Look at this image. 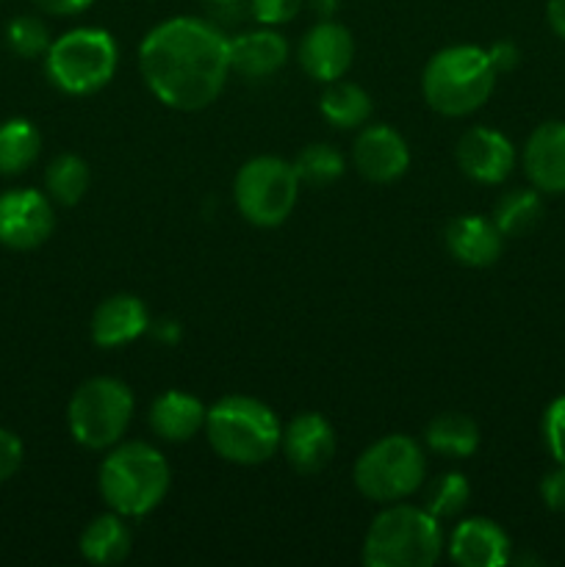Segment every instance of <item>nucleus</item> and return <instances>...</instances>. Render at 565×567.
Returning a JSON list of instances; mask_svg holds the SVG:
<instances>
[{"instance_id": "2eb2a0df", "label": "nucleus", "mask_w": 565, "mask_h": 567, "mask_svg": "<svg viewBox=\"0 0 565 567\" xmlns=\"http://www.w3.org/2000/svg\"><path fill=\"white\" fill-rule=\"evenodd\" d=\"M524 172L541 194H565V122H543L532 131Z\"/></svg>"}, {"instance_id": "72a5a7b5", "label": "nucleus", "mask_w": 565, "mask_h": 567, "mask_svg": "<svg viewBox=\"0 0 565 567\" xmlns=\"http://www.w3.org/2000/svg\"><path fill=\"white\" fill-rule=\"evenodd\" d=\"M487 59H491L493 70H496V75H499V72L515 70L521 61V53L513 42H496L491 50H487Z\"/></svg>"}, {"instance_id": "e433bc0d", "label": "nucleus", "mask_w": 565, "mask_h": 567, "mask_svg": "<svg viewBox=\"0 0 565 567\" xmlns=\"http://www.w3.org/2000/svg\"><path fill=\"white\" fill-rule=\"evenodd\" d=\"M308 3L319 20H330V17L338 11V3H341V0H308Z\"/></svg>"}, {"instance_id": "6e6552de", "label": "nucleus", "mask_w": 565, "mask_h": 567, "mask_svg": "<svg viewBox=\"0 0 565 567\" xmlns=\"http://www.w3.org/2000/svg\"><path fill=\"white\" fill-rule=\"evenodd\" d=\"M133 419V393L114 377H92L72 393L66 424L83 449L103 452L116 446Z\"/></svg>"}, {"instance_id": "ddd939ff", "label": "nucleus", "mask_w": 565, "mask_h": 567, "mask_svg": "<svg viewBox=\"0 0 565 567\" xmlns=\"http://www.w3.org/2000/svg\"><path fill=\"white\" fill-rule=\"evenodd\" d=\"M352 164L366 181L393 183L408 172L410 150L393 127L369 125L355 138Z\"/></svg>"}, {"instance_id": "6ab92c4d", "label": "nucleus", "mask_w": 565, "mask_h": 567, "mask_svg": "<svg viewBox=\"0 0 565 567\" xmlns=\"http://www.w3.org/2000/svg\"><path fill=\"white\" fill-rule=\"evenodd\" d=\"M288 59V44L271 28L247 31L230 39V70L247 81H264L282 70Z\"/></svg>"}, {"instance_id": "7ed1b4c3", "label": "nucleus", "mask_w": 565, "mask_h": 567, "mask_svg": "<svg viewBox=\"0 0 565 567\" xmlns=\"http://www.w3.org/2000/svg\"><path fill=\"white\" fill-rule=\"evenodd\" d=\"M205 437L227 463L260 465L280 449L282 426L260 399L225 396L205 413Z\"/></svg>"}, {"instance_id": "c756f323", "label": "nucleus", "mask_w": 565, "mask_h": 567, "mask_svg": "<svg viewBox=\"0 0 565 567\" xmlns=\"http://www.w3.org/2000/svg\"><path fill=\"white\" fill-rule=\"evenodd\" d=\"M543 441L554 463L565 465V396L554 399L543 413Z\"/></svg>"}, {"instance_id": "1a4fd4ad", "label": "nucleus", "mask_w": 565, "mask_h": 567, "mask_svg": "<svg viewBox=\"0 0 565 567\" xmlns=\"http://www.w3.org/2000/svg\"><path fill=\"white\" fill-rule=\"evenodd\" d=\"M297 194L299 177L294 164L275 155L247 161L233 183L238 214L255 227L282 225L297 205Z\"/></svg>"}, {"instance_id": "c9c22d12", "label": "nucleus", "mask_w": 565, "mask_h": 567, "mask_svg": "<svg viewBox=\"0 0 565 567\" xmlns=\"http://www.w3.org/2000/svg\"><path fill=\"white\" fill-rule=\"evenodd\" d=\"M546 20L559 39H565V0H548Z\"/></svg>"}, {"instance_id": "7c9ffc66", "label": "nucleus", "mask_w": 565, "mask_h": 567, "mask_svg": "<svg viewBox=\"0 0 565 567\" xmlns=\"http://www.w3.org/2000/svg\"><path fill=\"white\" fill-rule=\"evenodd\" d=\"M302 9V0H249V14L260 25H282L291 22Z\"/></svg>"}, {"instance_id": "f704fd0d", "label": "nucleus", "mask_w": 565, "mask_h": 567, "mask_svg": "<svg viewBox=\"0 0 565 567\" xmlns=\"http://www.w3.org/2000/svg\"><path fill=\"white\" fill-rule=\"evenodd\" d=\"M44 14H53V17H72V14H81L86 11L94 0H33Z\"/></svg>"}, {"instance_id": "20e7f679", "label": "nucleus", "mask_w": 565, "mask_h": 567, "mask_svg": "<svg viewBox=\"0 0 565 567\" xmlns=\"http://www.w3.org/2000/svg\"><path fill=\"white\" fill-rule=\"evenodd\" d=\"M441 520L413 504H388L363 540L366 567H432L441 559Z\"/></svg>"}, {"instance_id": "9b49d317", "label": "nucleus", "mask_w": 565, "mask_h": 567, "mask_svg": "<svg viewBox=\"0 0 565 567\" xmlns=\"http://www.w3.org/2000/svg\"><path fill=\"white\" fill-rule=\"evenodd\" d=\"M458 166L465 177L485 186H499L515 169V147L493 127H471L458 142Z\"/></svg>"}, {"instance_id": "39448f33", "label": "nucleus", "mask_w": 565, "mask_h": 567, "mask_svg": "<svg viewBox=\"0 0 565 567\" xmlns=\"http://www.w3.org/2000/svg\"><path fill=\"white\" fill-rule=\"evenodd\" d=\"M496 86L487 50L474 44L443 48L427 61L421 89L432 111L443 116H469L487 103Z\"/></svg>"}, {"instance_id": "473e14b6", "label": "nucleus", "mask_w": 565, "mask_h": 567, "mask_svg": "<svg viewBox=\"0 0 565 567\" xmlns=\"http://www.w3.org/2000/svg\"><path fill=\"white\" fill-rule=\"evenodd\" d=\"M541 498L552 513H565V465H557L541 480Z\"/></svg>"}, {"instance_id": "5701e85b", "label": "nucleus", "mask_w": 565, "mask_h": 567, "mask_svg": "<svg viewBox=\"0 0 565 567\" xmlns=\"http://www.w3.org/2000/svg\"><path fill=\"white\" fill-rule=\"evenodd\" d=\"M432 452L452 460H465L480 449V426L463 413H443L430 421L424 432Z\"/></svg>"}, {"instance_id": "cd10ccee", "label": "nucleus", "mask_w": 565, "mask_h": 567, "mask_svg": "<svg viewBox=\"0 0 565 567\" xmlns=\"http://www.w3.org/2000/svg\"><path fill=\"white\" fill-rule=\"evenodd\" d=\"M471 487L463 474H443L430 482L424 493V509L435 515L438 520L458 518L465 507H469Z\"/></svg>"}, {"instance_id": "a211bd4d", "label": "nucleus", "mask_w": 565, "mask_h": 567, "mask_svg": "<svg viewBox=\"0 0 565 567\" xmlns=\"http://www.w3.org/2000/svg\"><path fill=\"white\" fill-rule=\"evenodd\" d=\"M150 330L147 308L133 293H116L97 305L92 316V341L103 349L125 347Z\"/></svg>"}, {"instance_id": "4be33fe9", "label": "nucleus", "mask_w": 565, "mask_h": 567, "mask_svg": "<svg viewBox=\"0 0 565 567\" xmlns=\"http://www.w3.org/2000/svg\"><path fill=\"white\" fill-rule=\"evenodd\" d=\"M319 111L332 127H338V131H352V127H360L369 122L371 97L358 83H349L338 78V81L327 83L325 94L319 100Z\"/></svg>"}, {"instance_id": "b1692460", "label": "nucleus", "mask_w": 565, "mask_h": 567, "mask_svg": "<svg viewBox=\"0 0 565 567\" xmlns=\"http://www.w3.org/2000/svg\"><path fill=\"white\" fill-rule=\"evenodd\" d=\"M543 219V197L535 186L510 188L496 199L493 208V225L504 238L526 236L537 221Z\"/></svg>"}, {"instance_id": "423d86ee", "label": "nucleus", "mask_w": 565, "mask_h": 567, "mask_svg": "<svg viewBox=\"0 0 565 567\" xmlns=\"http://www.w3.org/2000/svg\"><path fill=\"white\" fill-rule=\"evenodd\" d=\"M120 48L103 28H75L55 39L44 53L50 83L66 94L100 92L114 78Z\"/></svg>"}, {"instance_id": "a878e982", "label": "nucleus", "mask_w": 565, "mask_h": 567, "mask_svg": "<svg viewBox=\"0 0 565 567\" xmlns=\"http://www.w3.org/2000/svg\"><path fill=\"white\" fill-rule=\"evenodd\" d=\"M44 188L48 197L59 205H78L89 188V166L78 155H59L44 172Z\"/></svg>"}, {"instance_id": "4468645a", "label": "nucleus", "mask_w": 565, "mask_h": 567, "mask_svg": "<svg viewBox=\"0 0 565 567\" xmlns=\"http://www.w3.org/2000/svg\"><path fill=\"white\" fill-rule=\"evenodd\" d=\"M282 452L299 474H319L336 454V432L319 413H299L282 430Z\"/></svg>"}, {"instance_id": "9d476101", "label": "nucleus", "mask_w": 565, "mask_h": 567, "mask_svg": "<svg viewBox=\"0 0 565 567\" xmlns=\"http://www.w3.org/2000/svg\"><path fill=\"white\" fill-rule=\"evenodd\" d=\"M55 214L48 194L37 188H11L0 194V244L17 252L37 249L53 236Z\"/></svg>"}, {"instance_id": "aec40b11", "label": "nucleus", "mask_w": 565, "mask_h": 567, "mask_svg": "<svg viewBox=\"0 0 565 567\" xmlns=\"http://www.w3.org/2000/svg\"><path fill=\"white\" fill-rule=\"evenodd\" d=\"M205 413L199 399L183 391H166L150 408V430L166 443H186L205 430Z\"/></svg>"}, {"instance_id": "2f4dec72", "label": "nucleus", "mask_w": 565, "mask_h": 567, "mask_svg": "<svg viewBox=\"0 0 565 567\" xmlns=\"http://www.w3.org/2000/svg\"><path fill=\"white\" fill-rule=\"evenodd\" d=\"M22 465V443L14 432L0 426V482L11 480Z\"/></svg>"}, {"instance_id": "f03ea898", "label": "nucleus", "mask_w": 565, "mask_h": 567, "mask_svg": "<svg viewBox=\"0 0 565 567\" xmlns=\"http://www.w3.org/2000/svg\"><path fill=\"white\" fill-rule=\"evenodd\" d=\"M100 496L122 518H142L166 498L172 471L164 454L144 441L116 446L100 465Z\"/></svg>"}, {"instance_id": "412c9836", "label": "nucleus", "mask_w": 565, "mask_h": 567, "mask_svg": "<svg viewBox=\"0 0 565 567\" xmlns=\"http://www.w3.org/2000/svg\"><path fill=\"white\" fill-rule=\"evenodd\" d=\"M81 554L92 565H116L131 554V529L120 513L100 515L83 529Z\"/></svg>"}, {"instance_id": "0eeeda50", "label": "nucleus", "mask_w": 565, "mask_h": 567, "mask_svg": "<svg viewBox=\"0 0 565 567\" xmlns=\"http://www.w3.org/2000/svg\"><path fill=\"white\" fill-rule=\"evenodd\" d=\"M427 480V460L408 435H386L371 443L355 463V487L377 504H393L413 496Z\"/></svg>"}, {"instance_id": "dca6fc26", "label": "nucleus", "mask_w": 565, "mask_h": 567, "mask_svg": "<svg viewBox=\"0 0 565 567\" xmlns=\"http://www.w3.org/2000/svg\"><path fill=\"white\" fill-rule=\"evenodd\" d=\"M449 557L460 567H502L510 563V537L496 520L469 518L452 532Z\"/></svg>"}, {"instance_id": "393cba45", "label": "nucleus", "mask_w": 565, "mask_h": 567, "mask_svg": "<svg viewBox=\"0 0 565 567\" xmlns=\"http://www.w3.org/2000/svg\"><path fill=\"white\" fill-rule=\"evenodd\" d=\"M42 150V136L28 120H9L0 125V175H22Z\"/></svg>"}, {"instance_id": "f8f14e48", "label": "nucleus", "mask_w": 565, "mask_h": 567, "mask_svg": "<svg viewBox=\"0 0 565 567\" xmlns=\"http://www.w3.org/2000/svg\"><path fill=\"white\" fill-rule=\"evenodd\" d=\"M352 59V33L332 20H321L319 25L310 28L299 44V64L314 81L321 83H332L347 75Z\"/></svg>"}, {"instance_id": "c85d7f7f", "label": "nucleus", "mask_w": 565, "mask_h": 567, "mask_svg": "<svg viewBox=\"0 0 565 567\" xmlns=\"http://www.w3.org/2000/svg\"><path fill=\"white\" fill-rule=\"evenodd\" d=\"M6 39H9V48L14 50L22 59H39L50 50V31L39 17L22 14L14 17L6 28Z\"/></svg>"}, {"instance_id": "bb28decb", "label": "nucleus", "mask_w": 565, "mask_h": 567, "mask_svg": "<svg viewBox=\"0 0 565 567\" xmlns=\"http://www.w3.org/2000/svg\"><path fill=\"white\" fill-rule=\"evenodd\" d=\"M347 169V161L330 144H308L302 153L294 161V172H297L299 183H308V186H330Z\"/></svg>"}, {"instance_id": "f3484780", "label": "nucleus", "mask_w": 565, "mask_h": 567, "mask_svg": "<svg viewBox=\"0 0 565 567\" xmlns=\"http://www.w3.org/2000/svg\"><path fill=\"white\" fill-rule=\"evenodd\" d=\"M443 241H446L449 255L458 264L471 266V269H485L493 266L502 255L504 236L493 219H482V216H458L443 230Z\"/></svg>"}, {"instance_id": "4c0bfd02", "label": "nucleus", "mask_w": 565, "mask_h": 567, "mask_svg": "<svg viewBox=\"0 0 565 567\" xmlns=\"http://www.w3.org/2000/svg\"><path fill=\"white\" fill-rule=\"evenodd\" d=\"M210 6H222V3H238V0H208Z\"/></svg>"}, {"instance_id": "f257e3e1", "label": "nucleus", "mask_w": 565, "mask_h": 567, "mask_svg": "<svg viewBox=\"0 0 565 567\" xmlns=\"http://www.w3.org/2000/svg\"><path fill=\"white\" fill-rule=\"evenodd\" d=\"M138 70L150 92L175 111H203L230 78V39L216 22L172 17L138 48Z\"/></svg>"}]
</instances>
